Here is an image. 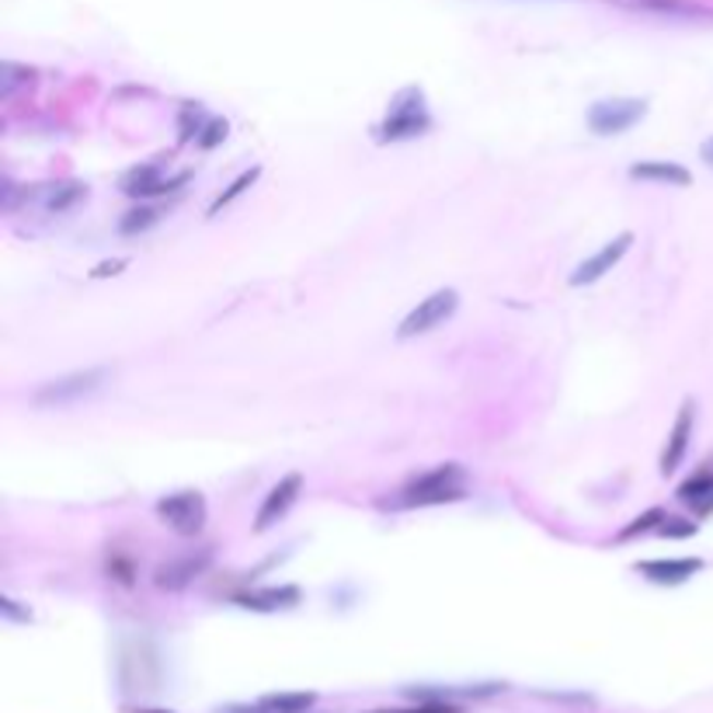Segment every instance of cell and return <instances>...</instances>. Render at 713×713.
Masks as SVG:
<instances>
[{"instance_id": "6da1fadb", "label": "cell", "mask_w": 713, "mask_h": 713, "mask_svg": "<svg viewBox=\"0 0 713 713\" xmlns=\"http://www.w3.org/2000/svg\"><path fill=\"white\" fill-rule=\"evenodd\" d=\"M428 126H431V119H428V111H425V95H421L418 87H404L401 95L393 98L387 119L380 126V143L421 136Z\"/></svg>"}, {"instance_id": "7a4b0ae2", "label": "cell", "mask_w": 713, "mask_h": 713, "mask_svg": "<svg viewBox=\"0 0 713 713\" xmlns=\"http://www.w3.org/2000/svg\"><path fill=\"white\" fill-rule=\"evenodd\" d=\"M460 498H463V466L445 463V466H436L431 474L411 480L404 487L401 504H445V501H460Z\"/></svg>"}, {"instance_id": "3957f363", "label": "cell", "mask_w": 713, "mask_h": 713, "mask_svg": "<svg viewBox=\"0 0 713 713\" xmlns=\"http://www.w3.org/2000/svg\"><path fill=\"white\" fill-rule=\"evenodd\" d=\"M108 380V369H81V372H70V377L60 380H49L35 390V404L39 407H67V404H78L91 393H98L102 383Z\"/></svg>"}, {"instance_id": "277c9868", "label": "cell", "mask_w": 713, "mask_h": 713, "mask_svg": "<svg viewBox=\"0 0 713 713\" xmlns=\"http://www.w3.org/2000/svg\"><path fill=\"white\" fill-rule=\"evenodd\" d=\"M456 307H460V293L456 289H439V293L425 296L421 304L404 317V324L397 328V337H401V342H407V337L436 331L439 324H445L449 317L456 313Z\"/></svg>"}, {"instance_id": "5b68a950", "label": "cell", "mask_w": 713, "mask_h": 713, "mask_svg": "<svg viewBox=\"0 0 713 713\" xmlns=\"http://www.w3.org/2000/svg\"><path fill=\"white\" fill-rule=\"evenodd\" d=\"M157 515L167 530H175L178 536H199L205 525V498L199 491L171 495L157 504Z\"/></svg>"}, {"instance_id": "8992f818", "label": "cell", "mask_w": 713, "mask_h": 713, "mask_svg": "<svg viewBox=\"0 0 713 713\" xmlns=\"http://www.w3.org/2000/svg\"><path fill=\"white\" fill-rule=\"evenodd\" d=\"M647 116V105L637 102V98H616V102H598L589 111V126L595 129L598 136H616V133H627L630 126H637Z\"/></svg>"}, {"instance_id": "52a82bcc", "label": "cell", "mask_w": 713, "mask_h": 713, "mask_svg": "<svg viewBox=\"0 0 713 713\" xmlns=\"http://www.w3.org/2000/svg\"><path fill=\"white\" fill-rule=\"evenodd\" d=\"M609 4L641 11V14L672 17V22H713V8L697 4V0H609Z\"/></svg>"}, {"instance_id": "ba28073f", "label": "cell", "mask_w": 713, "mask_h": 713, "mask_svg": "<svg viewBox=\"0 0 713 713\" xmlns=\"http://www.w3.org/2000/svg\"><path fill=\"white\" fill-rule=\"evenodd\" d=\"M630 243H633V234H619V237H613L603 251H595L589 261H581V265L574 269V275H571V286H592V283H598L606 272H613L616 265H619V258H623L627 251H630Z\"/></svg>"}, {"instance_id": "9c48e42d", "label": "cell", "mask_w": 713, "mask_h": 713, "mask_svg": "<svg viewBox=\"0 0 713 713\" xmlns=\"http://www.w3.org/2000/svg\"><path fill=\"white\" fill-rule=\"evenodd\" d=\"M299 491H304V477L299 474H289V477H283L278 480L272 491H269V498H265V504L258 509V519H254V530L258 533H265V530H272V525L283 519L293 504H296V498H299Z\"/></svg>"}, {"instance_id": "30bf717a", "label": "cell", "mask_w": 713, "mask_h": 713, "mask_svg": "<svg viewBox=\"0 0 713 713\" xmlns=\"http://www.w3.org/2000/svg\"><path fill=\"white\" fill-rule=\"evenodd\" d=\"M647 581L654 585H682L689 581L697 571H703V560L700 557H675V560H644V565H637Z\"/></svg>"}, {"instance_id": "8fae6325", "label": "cell", "mask_w": 713, "mask_h": 713, "mask_svg": "<svg viewBox=\"0 0 713 713\" xmlns=\"http://www.w3.org/2000/svg\"><path fill=\"white\" fill-rule=\"evenodd\" d=\"M185 181H189V175H178V178H171V181H164L157 164H143V167H133V171H129V175L122 178V192H126V195L143 199V195L175 192L178 185H185Z\"/></svg>"}, {"instance_id": "7c38bea8", "label": "cell", "mask_w": 713, "mask_h": 713, "mask_svg": "<svg viewBox=\"0 0 713 713\" xmlns=\"http://www.w3.org/2000/svg\"><path fill=\"white\" fill-rule=\"evenodd\" d=\"M692 404L686 401L682 411H679V418H675V428H672V436H668V445H665V453H662V474H675L679 471V463L686 456V449H689V436H692Z\"/></svg>"}, {"instance_id": "4fadbf2b", "label": "cell", "mask_w": 713, "mask_h": 713, "mask_svg": "<svg viewBox=\"0 0 713 713\" xmlns=\"http://www.w3.org/2000/svg\"><path fill=\"white\" fill-rule=\"evenodd\" d=\"M237 603L243 609H254V613H275V609H289L299 603V589L296 585H278V589H251V592H240Z\"/></svg>"}, {"instance_id": "5bb4252c", "label": "cell", "mask_w": 713, "mask_h": 713, "mask_svg": "<svg viewBox=\"0 0 713 713\" xmlns=\"http://www.w3.org/2000/svg\"><path fill=\"white\" fill-rule=\"evenodd\" d=\"M205 560L210 557H181V560H167V565H161L157 568V585L161 589H171V592H178V589H185L189 581L205 568Z\"/></svg>"}, {"instance_id": "9a60e30c", "label": "cell", "mask_w": 713, "mask_h": 713, "mask_svg": "<svg viewBox=\"0 0 713 713\" xmlns=\"http://www.w3.org/2000/svg\"><path fill=\"white\" fill-rule=\"evenodd\" d=\"M630 178L637 181H662V185H675V189H686L692 181L686 167L679 164H668V161H647V164H633L630 167Z\"/></svg>"}, {"instance_id": "2e32d148", "label": "cell", "mask_w": 713, "mask_h": 713, "mask_svg": "<svg viewBox=\"0 0 713 713\" xmlns=\"http://www.w3.org/2000/svg\"><path fill=\"white\" fill-rule=\"evenodd\" d=\"M84 199V185L67 181V185H43L39 189V202L43 213H67L70 205H78Z\"/></svg>"}, {"instance_id": "e0dca14e", "label": "cell", "mask_w": 713, "mask_h": 713, "mask_svg": "<svg viewBox=\"0 0 713 713\" xmlns=\"http://www.w3.org/2000/svg\"><path fill=\"white\" fill-rule=\"evenodd\" d=\"M679 498L686 504H692L700 515L713 512V471H700L697 477H689L682 487H679Z\"/></svg>"}, {"instance_id": "ac0fdd59", "label": "cell", "mask_w": 713, "mask_h": 713, "mask_svg": "<svg viewBox=\"0 0 713 713\" xmlns=\"http://www.w3.org/2000/svg\"><path fill=\"white\" fill-rule=\"evenodd\" d=\"M317 703L313 692H283V697H265L258 703L261 713H307Z\"/></svg>"}, {"instance_id": "d6986e66", "label": "cell", "mask_w": 713, "mask_h": 713, "mask_svg": "<svg viewBox=\"0 0 713 713\" xmlns=\"http://www.w3.org/2000/svg\"><path fill=\"white\" fill-rule=\"evenodd\" d=\"M205 126H210V119L202 116V105H185L181 108V116H178L181 140H199Z\"/></svg>"}, {"instance_id": "ffe728a7", "label": "cell", "mask_w": 713, "mask_h": 713, "mask_svg": "<svg viewBox=\"0 0 713 713\" xmlns=\"http://www.w3.org/2000/svg\"><path fill=\"white\" fill-rule=\"evenodd\" d=\"M22 84H32V70L17 67V63H4V67H0V98H11Z\"/></svg>"}, {"instance_id": "44dd1931", "label": "cell", "mask_w": 713, "mask_h": 713, "mask_svg": "<svg viewBox=\"0 0 713 713\" xmlns=\"http://www.w3.org/2000/svg\"><path fill=\"white\" fill-rule=\"evenodd\" d=\"M157 219H161L157 210H150V205H140V210H133V213H126V216H122L119 230H122V234H143V230L154 227Z\"/></svg>"}, {"instance_id": "7402d4cb", "label": "cell", "mask_w": 713, "mask_h": 713, "mask_svg": "<svg viewBox=\"0 0 713 713\" xmlns=\"http://www.w3.org/2000/svg\"><path fill=\"white\" fill-rule=\"evenodd\" d=\"M258 175H261V167H251V171H243V175H240V178H237V181L230 185V189H227V192H223V195H219V199H216V202L210 205V213L216 216V213L223 210V205H230V202H234L237 195H243V192H248V189H251V185L258 181Z\"/></svg>"}, {"instance_id": "603a6c76", "label": "cell", "mask_w": 713, "mask_h": 713, "mask_svg": "<svg viewBox=\"0 0 713 713\" xmlns=\"http://www.w3.org/2000/svg\"><path fill=\"white\" fill-rule=\"evenodd\" d=\"M202 133H205V136H199V146L210 150V146H216L219 140H227V122H223V119H210V126H205Z\"/></svg>"}, {"instance_id": "cb8c5ba5", "label": "cell", "mask_w": 713, "mask_h": 713, "mask_svg": "<svg viewBox=\"0 0 713 713\" xmlns=\"http://www.w3.org/2000/svg\"><path fill=\"white\" fill-rule=\"evenodd\" d=\"M654 522H665V515H662L658 509H654V512H647L644 519H637V522L630 525V530H623V533H619V539H633L637 533H647Z\"/></svg>"}, {"instance_id": "d4e9b609", "label": "cell", "mask_w": 713, "mask_h": 713, "mask_svg": "<svg viewBox=\"0 0 713 713\" xmlns=\"http://www.w3.org/2000/svg\"><path fill=\"white\" fill-rule=\"evenodd\" d=\"M658 533H665V536H692V533H697V522L668 519L665 525H658Z\"/></svg>"}, {"instance_id": "484cf974", "label": "cell", "mask_w": 713, "mask_h": 713, "mask_svg": "<svg viewBox=\"0 0 713 713\" xmlns=\"http://www.w3.org/2000/svg\"><path fill=\"white\" fill-rule=\"evenodd\" d=\"M119 269H126V261H116V265H102V269H95V275L102 278V275H116Z\"/></svg>"}, {"instance_id": "4316f807", "label": "cell", "mask_w": 713, "mask_h": 713, "mask_svg": "<svg viewBox=\"0 0 713 713\" xmlns=\"http://www.w3.org/2000/svg\"><path fill=\"white\" fill-rule=\"evenodd\" d=\"M700 154H703V161H706V164L713 167V140H706V143H703V150H700Z\"/></svg>"}, {"instance_id": "83f0119b", "label": "cell", "mask_w": 713, "mask_h": 713, "mask_svg": "<svg viewBox=\"0 0 713 713\" xmlns=\"http://www.w3.org/2000/svg\"><path fill=\"white\" fill-rule=\"evenodd\" d=\"M146 713H164V710H146Z\"/></svg>"}]
</instances>
